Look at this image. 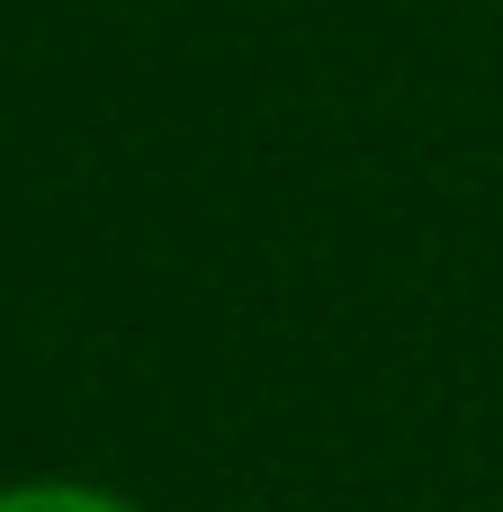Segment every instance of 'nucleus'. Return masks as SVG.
<instances>
[{
  "label": "nucleus",
  "mask_w": 503,
  "mask_h": 512,
  "mask_svg": "<svg viewBox=\"0 0 503 512\" xmlns=\"http://www.w3.org/2000/svg\"><path fill=\"white\" fill-rule=\"evenodd\" d=\"M0 512H144L135 495L99 486V477H9Z\"/></svg>",
  "instance_id": "nucleus-1"
}]
</instances>
